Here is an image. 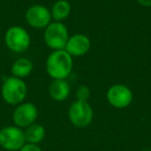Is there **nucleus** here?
I'll use <instances>...</instances> for the list:
<instances>
[{"label": "nucleus", "mask_w": 151, "mask_h": 151, "mask_svg": "<svg viewBox=\"0 0 151 151\" xmlns=\"http://www.w3.org/2000/svg\"><path fill=\"white\" fill-rule=\"evenodd\" d=\"M73 67V57L65 50H55L46 60V70L53 80H65Z\"/></svg>", "instance_id": "nucleus-1"}, {"label": "nucleus", "mask_w": 151, "mask_h": 151, "mask_svg": "<svg viewBox=\"0 0 151 151\" xmlns=\"http://www.w3.org/2000/svg\"><path fill=\"white\" fill-rule=\"evenodd\" d=\"M27 93L28 87L23 79L13 76L4 79L1 86V97L7 105L18 106L24 103Z\"/></svg>", "instance_id": "nucleus-2"}, {"label": "nucleus", "mask_w": 151, "mask_h": 151, "mask_svg": "<svg viewBox=\"0 0 151 151\" xmlns=\"http://www.w3.org/2000/svg\"><path fill=\"white\" fill-rule=\"evenodd\" d=\"M5 46L12 52L21 54L29 49L31 44V37L28 31L22 26H12L5 31L4 34Z\"/></svg>", "instance_id": "nucleus-3"}, {"label": "nucleus", "mask_w": 151, "mask_h": 151, "mask_svg": "<svg viewBox=\"0 0 151 151\" xmlns=\"http://www.w3.org/2000/svg\"><path fill=\"white\" fill-rule=\"evenodd\" d=\"M68 38V30L62 22H51L45 28L44 40L53 51L64 50Z\"/></svg>", "instance_id": "nucleus-4"}, {"label": "nucleus", "mask_w": 151, "mask_h": 151, "mask_svg": "<svg viewBox=\"0 0 151 151\" xmlns=\"http://www.w3.org/2000/svg\"><path fill=\"white\" fill-rule=\"evenodd\" d=\"M93 109L88 101H76L68 109V118L73 126L78 128H85L93 120Z\"/></svg>", "instance_id": "nucleus-5"}, {"label": "nucleus", "mask_w": 151, "mask_h": 151, "mask_svg": "<svg viewBox=\"0 0 151 151\" xmlns=\"http://www.w3.org/2000/svg\"><path fill=\"white\" fill-rule=\"evenodd\" d=\"M26 143L24 130L16 125L4 126L0 129V146L7 151H19Z\"/></svg>", "instance_id": "nucleus-6"}, {"label": "nucleus", "mask_w": 151, "mask_h": 151, "mask_svg": "<svg viewBox=\"0 0 151 151\" xmlns=\"http://www.w3.org/2000/svg\"><path fill=\"white\" fill-rule=\"evenodd\" d=\"M38 117V110L32 103H22L16 106L13 113L14 125L20 128H26L35 123Z\"/></svg>", "instance_id": "nucleus-7"}, {"label": "nucleus", "mask_w": 151, "mask_h": 151, "mask_svg": "<svg viewBox=\"0 0 151 151\" xmlns=\"http://www.w3.org/2000/svg\"><path fill=\"white\" fill-rule=\"evenodd\" d=\"M25 20L30 27L45 29L52 22V16L47 6L42 4H33L26 11Z\"/></svg>", "instance_id": "nucleus-8"}, {"label": "nucleus", "mask_w": 151, "mask_h": 151, "mask_svg": "<svg viewBox=\"0 0 151 151\" xmlns=\"http://www.w3.org/2000/svg\"><path fill=\"white\" fill-rule=\"evenodd\" d=\"M134 94L127 86L123 84L112 85L107 91V101L116 109H125L132 104Z\"/></svg>", "instance_id": "nucleus-9"}, {"label": "nucleus", "mask_w": 151, "mask_h": 151, "mask_svg": "<svg viewBox=\"0 0 151 151\" xmlns=\"http://www.w3.org/2000/svg\"><path fill=\"white\" fill-rule=\"evenodd\" d=\"M91 47L90 40L83 33H77L69 36L64 50L71 57H81L89 52Z\"/></svg>", "instance_id": "nucleus-10"}, {"label": "nucleus", "mask_w": 151, "mask_h": 151, "mask_svg": "<svg viewBox=\"0 0 151 151\" xmlns=\"http://www.w3.org/2000/svg\"><path fill=\"white\" fill-rule=\"evenodd\" d=\"M51 99L56 101H64L70 94V86L66 80H54L49 87Z\"/></svg>", "instance_id": "nucleus-11"}, {"label": "nucleus", "mask_w": 151, "mask_h": 151, "mask_svg": "<svg viewBox=\"0 0 151 151\" xmlns=\"http://www.w3.org/2000/svg\"><path fill=\"white\" fill-rule=\"evenodd\" d=\"M33 69V63L30 59L25 58V57H21L18 58L15 62L13 63L11 68V73L13 77L19 79L27 78L28 76L32 73Z\"/></svg>", "instance_id": "nucleus-12"}, {"label": "nucleus", "mask_w": 151, "mask_h": 151, "mask_svg": "<svg viewBox=\"0 0 151 151\" xmlns=\"http://www.w3.org/2000/svg\"><path fill=\"white\" fill-rule=\"evenodd\" d=\"M24 137H25L26 143L38 145L40 142L44 141L45 137H46V129L42 124L33 123L25 128Z\"/></svg>", "instance_id": "nucleus-13"}, {"label": "nucleus", "mask_w": 151, "mask_h": 151, "mask_svg": "<svg viewBox=\"0 0 151 151\" xmlns=\"http://www.w3.org/2000/svg\"><path fill=\"white\" fill-rule=\"evenodd\" d=\"M71 6L67 0H58L51 9V16L54 22H62L70 15Z\"/></svg>", "instance_id": "nucleus-14"}, {"label": "nucleus", "mask_w": 151, "mask_h": 151, "mask_svg": "<svg viewBox=\"0 0 151 151\" xmlns=\"http://www.w3.org/2000/svg\"><path fill=\"white\" fill-rule=\"evenodd\" d=\"M90 89L86 86V85H80L77 88L76 91V96H77V101H88L89 97H90Z\"/></svg>", "instance_id": "nucleus-15"}, {"label": "nucleus", "mask_w": 151, "mask_h": 151, "mask_svg": "<svg viewBox=\"0 0 151 151\" xmlns=\"http://www.w3.org/2000/svg\"><path fill=\"white\" fill-rule=\"evenodd\" d=\"M19 151H42L38 145L36 144H29V143H25L24 146L20 149Z\"/></svg>", "instance_id": "nucleus-16"}, {"label": "nucleus", "mask_w": 151, "mask_h": 151, "mask_svg": "<svg viewBox=\"0 0 151 151\" xmlns=\"http://www.w3.org/2000/svg\"><path fill=\"white\" fill-rule=\"evenodd\" d=\"M140 5L144 7H151V0H137Z\"/></svg>", "instance_id": "nucleus-17"}, {"label": "nucleus", "mask_w": 151, "mask_h": 151, "mask_svg": "<svg viewBox=\"0 0 151 151\" xmlns=\"http://www.w3.org/2000/svg\"><path fill=\"white\" fill-rule=\"evenodd\" d=\"M149 151H151V149H150V150H149Z\"/></svg>", "instance_id": "nucleus-18"}]
</instances>
